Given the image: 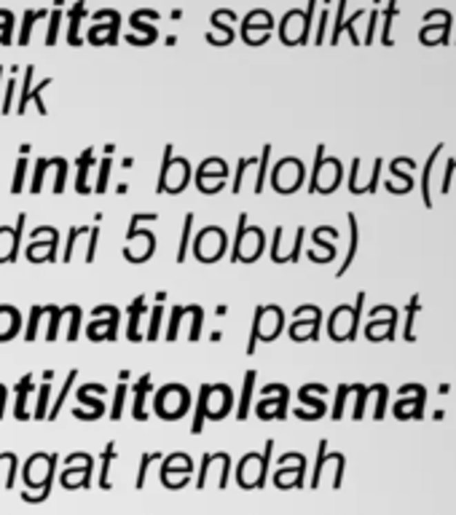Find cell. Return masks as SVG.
<instances>
[{
	"instance_id": "484cf974",
	"label": "cell",
	"mask_w": 456,
	"mask_h": 515,
	"mask_svg": "<svg viewBox=\"0 0 456 515\" xmlns=\"http://www.w3.org/2000/svg\"><path fill=\"white\" fill-rule=\"evenodd\" d=\"M161 319H164V306L159 303V306H153V312H150V317H148V341L153 343L156 339H159V327H161Z\"/></svg>"
},
{
	"instance_id": "ac0fdd59",
	"label": "cell",
	"mask_w": 456,
	"mask_h": 515,
	"mask_svg": "<svg viewBox=\"0 0 456 515\" xmlns=\"http://www.w3.org/2000/svg\"><path fill=\"white\" fill-rule=\"evenodd\" d=\"M252 387H255V370H250V373L244 376V387H241L239 408H237V414H239V421H244V418H247V414H250V397H252Z\"/></svg>"
},
{
	"instance_id": "11a10c76",
	"label": "cell",
	"mask_w": 456,
	"mask_h": 515,
	"mask_svg": "<svg viewBox=\"0 0 456 515\" xmlns=\"http://www.w3.org/2000/svg\"><path fill=\"white\" fill-rule=\"evenodd\" d=\"M113 150H116V145H113V143H108V145H105V156H113Z\"/></svg>"
},
{
	"instance_id": "d590c367",
	"label": "cell",
	"mask_w": 456,
	"mask_h": 515,
	"mask_svg": "<svg viewBox=\"0 0 456 515\" xmlns=\"http://www.w3.org/2000/svg\"><path fill=\"white\" fill-rule=\"evenodd\" d=\"M440 150H443V145H437L433 150V156H430V161H427V170H424V177H422V196H424V204H427V207H433V199H430V185H427V183H430V167H433L435 156H437Z\"/></svg>"
},
{
	"instance_id": "8992f818",
	"label": "cell",
	"mask_w": 456,
	"mask_h": 515,
	"mask_svg": "<svg viewBox=\"0 0 456 515\" xmlns=\"http://www.w3.org/2000/svg\"><path fill=\"white\" fill-rule=\"evenodd\" d=\"M48 83H51V78H43L41 83H35V86H32V65H27V68H24V86H22V94H19V102H17V113H19V116H24V110H27V105H30V102H35L38 113H41V116H46V105H43L41 94H43V89H46Z\"/></svg>"
},
{
	"instance_id": "60d3db41",
	"label": "cell",
	"mask_w": 456,
	"mask_h": 515,
	"mask_svg": "<svg viewBox=\"0 0 456 515\" xmlns=\"http://www.w3.org/2000/svg\"><path fill=\"white\" fill-rule=\"evenodd\" d=\"M322 164H325V145H317V161H314L312 183H309V194H314V188H317V174L322 172Z\"/></svg>"
},
{
	"instance_id": "f546056e",
	"label": "cell",
	"mask_w": 456,
	"mask_h": 515,
	"mask_svg": "<svg viewBox=\"0 0 456 515\" xmlns=\"http://www.w3.org/2000/svg\"><path fill=\"white\" fill-rule=\"evenodd\" d=\"M48 170V159H38L35 161V172H32V185H30V194H41L43 188V177H46Z\"/></svg>"
},
{
	"instance_id": "816d5d0a",
	"label": "cell",
	"mask_w": 456,
	"mask_h": 515,
	"mask_svg": "<svg viewBox=\"0 0 456 515\" xmlns=\"http://www.w3.org/2000/svg\"><path fill=\"white\" fill-rule=\"evenodd\" d=\"M11 27H14V17H11V19H6V22H3V27H0V43H3V46H8V43H11Z\"/></svg>"
},
{
	"instance_id": "f5cc1de1",
	"label": "cell",
	"mask_w": 456,
	"mask_h": 515,
	"mask_svg": "<svg viewBox=\"0 0 456 515\" xmlns=\"http://www.w3.org/2000/svg\"><path fill=\"white\" fill-rule=\"evenodd\" d=\"M72 416H75V418H83V421H97V418H99V414H95V411H92V414H86V411L75 408V411H72Z\"/></svg>"
},
{
	"instance_id": "7bdbcfd3",
	"label": "cell",
	"mask_w": 456,
	"mask_h": 515,
	"mask_svg": "<svg viewBox=\"0 0 456 515\" xmlns=\"http://www.w3.org/2000/svg\"><path fill=\"white\" fill-rule=\"evenodd\" d=\"M78 400H81V403H83V405H86V403H89V408H95V411H97V414H99V416H102V414H105V405H102V403H99V400H92V392H86V390H83V387H81V390H78Z\"/></svg>"
},
{
	"instance_id": "5b68a950",
	"label": "cell",
	"mask_w": 456,
	"mask_h": 515,
	"mask_svg": "<svg viewBox=\"0 0 456 515\" xmlns=\"http://www.w3.org/2000/svg\"><path fill=\"white\" fill-rule=\"evenodd\" d=\"M24 221H27V215L19 212V218H17V225H14V228L0 225V263H14V261H17V255H19V245H22Z\"/></svg>"
},
{
	"instance_id": "f35d334b",
	"label": "cell",
	"mask_w": 456,
	"mask_h": 515,
	"mask_svg": "<svg viewBox=\"0 0 456 515\" xmlns=\"http://www.w3.org/2000/svg\"><path fill=\"white\" fill-rule=\"evenodd\" d=\"M161 454L159 451H153V454H145L143 459H140V475H137V489H143L145 486V475H148V467H150V462H156Z\"/></svg>"
},
{
	"instance_id": "6da1fadb",
	"label": "cell",
	"mask_w": 456,
	"mask_h": 515,
	"mask_svg": "<svg viewBox=\"0 0 456 515\" xmlns=\"http://www.w3.org/2000/svg\"><path fill=\"white\" fill-rule=\"evenodd\" d=\"M172 153H175L172 145L164 148V164H161V177H159L156 194H172V196L183 194V188L191 180V164L186 159H175Z\"/></svg>"
},
{
	"instance_id": "603a6c76",
	"label": "cell",
	"mask_w": 456,
	"mask_h": 515,
	"mask_svg": "<svg viewBox=\"0 0 456 515\" xmlns=\"http://www.w3.org/2000/svg\"><path fill=\"white\" fill-rule=\"evenodd\" d=\"M268 159H271V145H264L261 156H258V177H255V194H264L266 174H268Z\"/></svg>"
},
{
	"instance_id": "ee69618b",
	"label": "cell",
	"mask_w": 456,
	"mask_h": 515,
	"mask_svg": "<svg viewBox=\"0 0 456 515\" xmlns=\"http://www.w3.org/2000/svg\"><path fill=\"white\" fill-rule=\"evenodd\" d=\"M59 19H62V14H59V11H54V14H51V22H48L46 46H54V41H57V30H59Z\"/></svg>"
},
{
	"instance_id": "9c48e42d",
	"label": "cell",
	"mask_w": 456,
	"mask_h": 515,
	"mask_svg": "<svg viewBox=\"0 0 456 515\" xmlns=\"http://www.w3.org/2000/svg\"><path fill=\"white\" fill-rule=\"evenodd\" d=\"M22 327V317L11 306H0V341H11Z\"/></svg>"
},
{
	"instance_id": "277c9868",
	"label": "cell",
	"mask_w": 456,
	"mask_h": 515,
	"mask_svg": "<svg viewBox=\"0 0 456 515\" xmlns=\"http://www.w3.org/2000/svg\"><path fill=\"white\" fill-rule=\"evenodd\" d=\"M92 314L97 317V322L89 325L86 336H89L92 341H102V339L116 341V339H119V319H121L119 309H116V306H97Z\"/></svg>"
},
{
	"instance_id": "30bf717a",
	"label": "cell",
	"mask_w": 456,
	"mask_h": 515,
	"mask_svg": "<svg viewBox=\"0 0 456 515\" xmlns=\"http://www.w3.org/2000/svg\"><path fill=\"white\" fill-rule=\"evenodd\" d=\"M57 245H59V236L57 239H46V245H41L38 239L32 242V245L27 247V261L30 263H51V261H57Z\"/></svg>"
},
{
	"instance_id": "2e32d148",
	"label": "cell",
	"mask_w": 456,
	"mask_h": 515,
	"mask_svg": "<svg viewBox=\"0 0 456 515\" xmlns=\"http://www.w3.org/2000/svg\"><path fill=\"white\" fill-rule=\"evenodd\" d=\"M349 228H352V236H349V252H346V258H344V266L338 269V276H344L346 274V269L355 263V255H357V242H360V231H357V218L349 212Z\"/></svg>"
},
{
	"instance_id": "8fae6325",
	"label": "cell",
	"mask_w": 456,
	"mask_h": 515,
	"mask_svg": "<svg viewBox=\"0 0 456 515\" xmlns=\"http://www.w3.org/2000/svg\"><path fill=\"white\" fill-rule=\"evenodd\" d=\"M95 164V150L92 148H86L81 156H78V174H75V191L81 194V196H89L92 194V188L86 185V174H89V167Z\"/></svg>"
},
{
	"instance_id": "b9f144b4",
	"label": "cell",
	"mask_w": 456,
	"mask_h": 515,
	"mask_svg": "<svg viewBox=\"0 0 456 515\" xmlns=\"http://www.w3.org/2000/svg\"><path fill=\"white\" fill-rule=\"evenodd\" d=\"M279 245H282V225H277V228H274V239H271V261H274V263H282Z\"/></svg>"
},
{
	"instance_id": "52a82bcc",
	"label": "cell",
	"mask_w": 456,
	"mask_h": 515,
	"mask_svg": "<svg viewBox=\"0 0 456 515\" xmlns=\"http://www.w3.org/2000/svg\"><path fill=\"white\" fill-rule=\"evenodd\" d=\"M228 411H231V390L226 384H217V387L210 384V392H207V418L220 421V418L228 416Z\"/></svg>"
},
{
	"instance_id": "1f68e13d",
	"label": "cell",
	"mask_w": 456,
	"mask_h": 515,
	"mask_svg": "<svg viewBox=\"0 0 456 515\" xmlns=\"http://www.w3.org/2000/svg\"><path fill=\"white\" fill-rule=\"evenodd\" d=\"M48 394H51V384L43 381V387L38 390V408H35V421H43L46 418V408H48Z\"/></svg>"
},
{
	"instance_id": "7dc6e473",
	"label": "cell",
	"mask_w": 456,
	"mask_h": 515,
	"mask_svg": "<svg viewBox=\"0 0 456 515\" xmlns=\"http://www.w3.org/2000/svg\"><path fill=\"white\" fill-rule=\"evenodd\" d=\"M325 448H328V443L322 441V443H319V459H317V469H314V481H312V486H317V483H319V472H322V465H325V459H328V454H325Z\"/></svg>"
},
{
	"instance_id": "e0dca14e",
	"label": "cell",
	"mask_w": 456,
	"mask_h": 515,
	"mask_svg": "<svg viewBox=\"0 0 456 515\" xmlns=\"http://www.w3.org/2000/svg\"><path fill=\"white\" fill-rule=\"evenodd\" d=\"M196 306V303H193ZM193 306H175L172 309V314H169V327H167V341H175L177 339V333H180V325H183V317H188L193 312Z\"/></svg>"
},
{
	"instance_id": "d6a6232c",
	"label": "cell",
	"mask_w": 456,
	"mask_h": 515,
	"mask_svg": "<svg viewBox=\"0 0 456 515\" xmlns=\"http://www.w3.org/2000/svg\"><path fill=\"white\" fill-rule=\"evenodd\" d=\"M201 325H204V309L196 306L191 312V333H188V341H199L201 339Z\"/></svg>"
},
{
	"instance_id": "3957f363",
	"label": "cell",
	"mask_w": 456,
	"mask_h": 515,
	"mask_svg": "<svg viewBox=\"0 0 456 515\" xmlns=\"http://www.w3.org/2000/svg\"><path fill=\"white\" fill-rule=\"evenodd\" d=\"M188 405H191V394L186 387L180 384H167L164 390H159L156 394V414L167 421H177L188 414Z\"/></svg>"
},
{
	"instance_id": "ba28073f",
	"label": "cell",
	"mask_w": 456,
	"mask_h": 515,
	"mask_svg": "<svg viewBox=\"0 0 456 515\" xmlns=\"http://www.w3.org/2000/svg\"><path fill=\"white\" fill-rule=\"evenodd\" d=\"M145 312V295H137L132 303H129V322H126V339L132 343L143 341L140 336V317Z\"/></svg>"
},
{
	"instance_id": "4fadbf2b",
	"label": "cell",
	"mask_w": 456,
	"mask_h": 515,
	"mask_svg": "<svg viewBox=\"0 0 456 515\" xmlns=\"http://www.w3.org/2000/svg\"><path fill=\"white\" fill-rule=\"evenodd\" d=\"M32 392V373H24L17 384V408H14V416L17 421H27V394Z\"/></svg>"
},
{
	"instance_id": "ffe728a7",
	"label": "cell",
	"mask_w": 456,
	"mask_h": 515,
	"mask_svg": "<svg viewBox=\"0 0 456 515\" xmlns=\"http://www.w3.org/2000/svg\"><path fill=\"white\" fill-rule=\"evenodd\" d=\"M193 467H191V459L186 456V454H175V456H169L167 462H164V467H161V475H169V472H183V475H188Z\"/></svg>"
},
{
	"instance_id": "c3c4849f",
	"label": "cell",
	"mask_w": 456,
	"mask_h": 515,
	"mask_svg": "<svg viewBox=\"0 0 456 515\" xmlns=\"http://www.w3.org/2000/svg\"><path fill=\"white\" fill-rule=\"evenodd\" d=\"M357 174H360V159H355V161H352V174H349V191H352V194H360Z\"/></svg>"
},
{
	"instance_id": "7402d4cb",
	"label": "cell",
	"mask_w": 456,
	"mask_h": 515,
	"mask_svg": "<svg viewBox=\"0 0 456 515\" xmlns=\"http://www.w3.org/2000/svg\"><path fill=\"white\" fill-rule=\"evenodd\" d=\"M110 459H116V443H108L105 445V454H102V469H99V489H110V478H108V472H110Z\"/></svg>"
},
{
	"instance_id": "9f6ffc18",
	"label": "cell",
	"mask_w": 456,
	"mask_h": 515,
	"mask_svg": "<svg viewBox=\"0 0 456 515\" xmlns=\"http://www.w3.org/2000/svg\"><path fill=\"white\" fill-rule=\"evenodd\" d=\"M27 153H30V145H27V143H24V145H19V156H27Z\"/></svg>"
},
{
	"instance_id": "44dd1931",
	"label": "cell",
	"mask_w": 456,
	"mask_h": 515,
	"mask_svg": "<svg viewBox=\"0 0 456 515\" xmlns=\"http://www.w3.org/2000/svg\"><path fill=\"white\" fill-rule=\"evenodd\" d=\"M193 218L196 215H186V223H183V239H180V247H177V263H183L186 261V255H188V247H191V236H193Z\"/></svg>"
},
{
	"instance_id": "d4e9b609",
	"label": "cell",
	"mask_w": 456,
	"mask_h": 515,
	"mask_svg": "<svg viewBox=\"0 0 456 515\" xmlns=\"http://www.w3.org/2000/svg\"><path fill=\"white\" fill-rule=\"evenodd\" d=\"M81 17H83V0L75 3V8L70 11V25H68V43L70 46H81L78 43V22H81Z\"/></svg>"
},
{
	"instance_id": "e575fe53",
	"label": "cell",
	"mask_w": 456,
	"mask_h": 515,
	"mask_svg": "<svg viewBox=\"0 0 456 515\" xmlns=\"http://www.w3.org/2000/svg\"><path fill=\"white\" fill-rule=\"evenodd\" d=\"M108 177H110V156H105L99 161V177H97L95 194H105L108 191Z\"/></svg>"
},
{
	"instance_id": "d6986e66",
	"label": "cell",
	"mask_w": 456,
	"mask_h": 515,
	"mask_svg": "<svg viewBox=\"0 0 456 515\" xmlns=\"http://www.w3.org/2000/svg\"><path fill=\"white\" fill-rule=\"evenodd\" d=\"M207 392H210V384H204V387H201V392H199V403H196V416H193V424H191V432H193V435H199V432H201V427H204V418H207Z\"/></svg>"
},
{
	"instance_id": "8d00e7d4",
	"label": "cell",
	"mask_w": 456,
	"mask_h": 515,
	"mask_svg": "<svg viewBox=\"0 0 456 515\" xmlns=\"http://www.w3.org/2000/svg\"><path fill=\"white\" fill-rule=\"evenodd\" d=\"M65 312L70 314V327H68V341L78 339V327H81V309L78 306H65Z\"/></svg>"
},
{
	"instance_id": "836d02e7",
	"label": "cell",
	"mask_w": 456,
	"mask_h": 515,
	"mask_svg": "<svg viewBox=\"0 0 456 515\" xmlns=\"http://www.w3.org/2000/svg\"><path fill=\"white\" fill-rule=\"evenodd\" d=\"M252 164H258V159H255V156H244V159H239V164H237V172H234V194H239V191H241L244 170H247V167H252Z\"/></svg>"
},
{
	"instance_id": "bcb514c9",
	"label": "cell",
	"mask_w": 456,
	"mask_h": 515,
	"mask_svg": "<svg viewBox=\"0 0 456 515\" xmlns=\"http://www.w3.org/2000/svg\"><path fill=\"white\" fill-rule=\"evenodd\" d=\"M14 92H17V81H8V86H6V97H3V116L6 113H11V99H14Z\"/></svg>"
},
{
	"instance_id": "681fc988",
	"label": "cell",
	"mask_w": 456,
	"mask_h": 515,
	"mask_svg": "<svg viewBox=\"0 0 456 515\" xmlns=\"http://www.w3.org/2000/svg\"><path fill=\"white\" fill-rule=\"evenodd\" d=\"M30 236H32V239H51V236H59V234H57V228H51V225H38Z\"/></svg>"
},
{
	"instance_id": "db71d44e",
	"label": "cell",
	"mask_w": 456,
	"mask_h": 515,
	"mask_svg": "<svg viewBox=\"0 0 456 515\" xmlns=\"http://www.w3.org/2000/svg\"><path fill=\"white\" fill-rule=\"evenodd\" d=\"M3 414H6V387L0 384V418H3Z\"/></svg>"
},
{
	"instance_id": "f907efd6",
	"label": "cell",
	"mask_w": 456,
	"mask_h": 515,
	"mask_svg": "<svg viewBox=\"0 0 456 515\" xmlns=\"http://www.w3.org/2000/svg\"><path fill=\"white\" fill-rule=\"evenodd\" d=\"M352 392V387H338V400H336V411H333V418H341V414H344V400H346V394Z\"/></svg>"
},
{
	"instance_id": "f1b7e54d",
	"label": "cell",
	"mask_w": 456,
	"mask_h": 515,
	"mask_svg": "<svg viewBox=\"0 0 456 515\" xmlns=\"http://www.w3.org/2000/svg\"><path fill=\"white\" fill-rule=\"evenodd\" d=\"M35 19H46V11H27V14H24V25H22V30H19V46H27L30 30H32V22H35Z\"/></svg>"
},
{
	"instance_id": "7a4b0ae2",
	"label": "cell",
	"mask_w": 456,
	"mask_h": 515,
	"mask_svg": "<svg viewBox=\"0 0 456 515\" xmlns=\"http://www.w3.org/2000/svg\"><path fill=\"white\" fill-rule=\"evenodd\" d=\"M226 247H228L226 231H223L220 225H207V228H201V231L196 234V239H193V258H196L199 263H215V261L223 258Z\"/></svg>"
},
{
	"instance_id": "cb8c5ba5",
	"label": "cell",
	"mask_w": 456,
	"mask_h": 515,
	"mask_svg": "<svg viewBox=\"0 0 456 515\" xmlns=\"http://www.w3.org/2000/svg\"><path fill=\"white\" fill-rule=\"evenodd\" d=\"M48 314V330H46V341H54L57 339V330H59V322L65 317V309L59 306H43Z\"/></svg>"
},
{
	"instance_id": "ab89813d",
	"label": "cell",
	"mask_w": 456,
	"mask_h": 515,
	"mask_svg": "<svg viewBox=\"0 0 456 515\" xmlns=\"http://www.w3.org/2000/svg\"><path fill=\"white\" fill-rule=\"evenodd\" d=\"M97 242H99V228H92L89 231V247H86V252H83V261L86 263H95V255H97Z\"/></svg>"
},
{
	"instance_id": "6f0895ef",
	"label": "cell",
	"mask_w": 456,
	"mask_h": 515,
	"mask_svg": "<svg viewBox=\"0 0 456 515\" xmlns=\"http://www.w3.org/2000/svg\"><path fill=\"white\" fill-rule=\"evenodd\" d=\"M0 81H3V68H0Z\"/></svg>"
},
{
	"instance_id": "f6af8a7d",
	"label": "cell",
	"mask_w": 456,
	"mask_h": 515,
	"mask_svg": "<svg viewBox=\"0 0 456 515\" xmlns=\"http://www.w3.org/2000/svg\"><path fill=\"white\" fill-rule=\"evenodd\" d=\"M410 301H413V303L408 306V322H406V339H408V341L413 339V333H410V325H413V317H416V312H419V306H422V303H419V295H413Z\"/></svg>"
},
{
	"instance_id": "4316f807",
	"label": "cell",
	"mask_w": 456,
	"mask_h": 515,
	"mask_svg": "<svg viewBox=\"0 0 456 515\" xmlns=\"http://www.w3.org/2000/svg\"><path fill=\"white\" fill-rule=\"evenodd\" d=\"M43 306H32L30 309V322H27V330H24V341H35L38 339V325H41V317H43Z\"/></svg>"
},
{
	"instance_id": "9a60e30c",
	"label": "cell",
	"mask_w": 456,
	"mask_h": 515,
	"mask_svg": "<svg viewBox=\"0 0 456 515\" xmlns=\"http://www.w3.org/2000/svg\"><path fill=\"white\" fill-rule=\"evenodd\" d=\"M78 378V370H70L68 373V381L62 384V390H59V394H57V400H54V405H51V411H48V421H57V416L62 414V408H65V400H68V394H70L72 390V381Z\"/></svg>"
},
{
	"instance_id": "74e56055",
	"label": "cell",
	"mask_w": 456,
	"mask_h": 515,
	"mask_svg": "<svg viewBox=\"0 0 456 515\" xmlns=\"http://www.w3.org/2000/svg\"><path fill=\"white\" fill-rule=\"evenodd\" d=\"M123 397H126V384L121 381L119 387H116V397H113V411H110V418H113V421H119V418H121V411H123Z\"/></svg>"
},
{
	"instance_id": "83f0119b",
	"label": "cell",
	"mask_w": 456,
	"mask_h": 515,
	"mask_svg": "<svg viewBox=\"0 0 456 515\" xmlns=\"http://www.w3.org/2000/svg\"><path fill=\"white\" fill-rule=\"evenodd\" d=\"M83 234H89V225H72L70 234H68V245H65V250H62V258H59V261L70 263L72 247H75V242H78V236H83Z\"/></svg>"
},
{
	"instance_id": "4dcf8cb0",
	"label": "cell",
	"mask_w": 456,
	"mask_h": 515,
	"mask_svg": "<svg viewBox=\"0 0 456 515\" xmlns=\"http://www.w3.org/2000/svg\"><path fill=\"white\" fill-rule=\"evenodd\" d=\"M24 177H27V159H24V156H19L17 170H14V183H11V194H14V196L24 191Z\"/></svg>"
},
{
	"instance_id": "7c38bea8",
	"label": "cell",
	"mask_w": 456,
	"mask_h": 515,
	"mask_svg": "<svg viewBox=\"0 0 456 515\" xmlns=\"http://www.w3.org/2000/svg\"><path fill=\"white\" fill-rule=\"evenodd\" d=\"M210 177L226 180V177H228V164H226L223 159H207V161H201V167L196 170V183L210 180Z\"/></svg>"
},
{
	"instance_id": "5bb4252c",
	"label": "cell",
	"mask_w": 456,
	"mask_h": 515,
	"mask_svg": "<svg viewBox=\"0 0 456 515\" xmlns=\"http://www.w3.org/2000/svg\"><path fill=\"white\" fill-rule=\"evenodd\" d=\"M153 387H150V373H145L143 378L132 387V392H135V408H132V416L137 418V421H145L148 418V414H145V394L150 392Z\"/></svg>"
}]
</instances>
